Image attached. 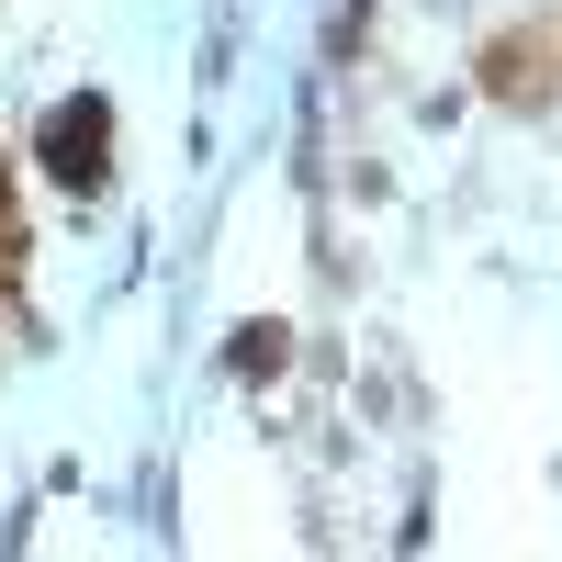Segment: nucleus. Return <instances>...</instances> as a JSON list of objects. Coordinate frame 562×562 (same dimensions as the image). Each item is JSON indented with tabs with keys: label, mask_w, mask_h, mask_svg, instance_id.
I'll use <instances>...</instances> for the list:
<instances>
[{
	"label": "nucleus",
	"mask_w": 562,
	"mask_h": 562,
	"mask_svg": "<svg viewBox=\"0 0 562 562\" xmlns=\"http://www.w3.org/2000/svg\"><path fill=\"white\" fill-rule=\"evenodd\" d=\"M484 90H495L506 113L562 102V23H518V34H495V45H484Z\"/></svg>",
	"instance_id": "nucleus-2"
},
{
	"label": "nucleus",
	"mask_w": 562,
	"mask_h": 562,
	"mask_svg": "<svg viewBox=\"0 0 562 562\" xmlns=\"http://www.w3.org/2000/svg\"><path fill=\"white\" fill-rule=\"evenodd\" d=\"M12 270H23V203H12V180H0V293H12Z\"/></svg>",
	"instance_id": "nucleus-3"
},
{
	"label": "nucleus",
	"mask_w": 562,
	"mask_h": 562,
	"mask_svg": "<svg viewBox=\"0 0 562 562\" xmlns=\"http://www.w3.org/2000/svg\"><path fill=\"white\" fill-rule=\"evenodd\" d=\"M34 158H45V180H57V192H102V180H113V102H90V90H68V102L45 113Z\"/></svg>",
	"instance_id": "nucleus-1"
}]
</instances>
